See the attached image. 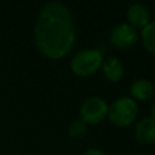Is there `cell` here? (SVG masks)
I'll list each match as a JSON object with an SVG mask.
<instances>
[{"mask_svg":"<svg viewBox=\"0 0 155 155\" xmlns=\"http://www.w3.org/2000/svg\"><path fill=\"white\" fill-rule=\"evenodd\" d=\"M103 54L96 48H85L75 53L70 61V70L81 78H87L98 71L103 63Z\"/></svg>","mask_w":155,"mask_h":155,"instance_id":"3957f363","label":"cell"},{"mask_svg":"<svg viewBox=\"0 0 155 155\" xmlns=\"http://www.w3.org/2000/svg\"><path fill=\"white\" fill-rule=\"evenodd\" d=\"M86 133V124L81 120H75L68 126V136L73 139H81Z\"/></svg>","mask_w":155,"mask_h":155,"instance_id":"8fae6325","label":"cell"},{"mask_svg":"<svg viewBox=\"0 0 155 155\" xmlns=\"http://www.w3.org/2000/svg\"><path fill=\"white\" fill-rule=\"evenodd\" d=\"M101 69L104 78L110 82H119L125 74V68L122 62L115 56H109L104 58Z\"/></svg>","mask_w":155,"mask_h":155,"instance_id":"ba28073f","label":"cell"},{"mask_svg":"<svg viewBox=\"0 0 155 155\" xmlns=\"http://www.w3.org/2000/svg\"><path fill=\"white\" fill-rule=\"evenodd\" d=\"M76 41V28L67 5L59 1L46 2L39 11L34 25V42L46 58L59 61L67 57Z\"/></svg>","mask_w":155,"mask_h":155,"instance_id":"6da1fadb","label":"cell"},{"mask_svg":"<svg viewBox=\"0 0 155 155\" xmlns=\"http://www.w3.org/2000/svg\"><path fill=\"white\" fill-rule=\"evenodd\" d=\"M150 116L153 119H155V103L151 105V111H150Z\"/></svg>","mask_w":155,"mask_h":155,"instance_id":"4fadbf2b","label":"cell"},{"mask_svg":"<svg viewBox=\"0 0 155 155\" xmlns=\"http://www.w3.org/2000/svg\"><path fill=\"white\" fill-rule=\"evenodd\" d=\"M130 93L133 101L145 102L154 94V85L148 79H137L130 86Z\"/></svg>","mask_w":155,"mask_h":155,"instance_id":"9c48e42d","label":"cell"},{"mask_svg":"<svg viewBox=\"0 0 155 155\" xmlns=\"http://www.w3.org/2000/svg\"><path fill=\"white\" fill-rule=\"evenodd\" d=\"M134 138L139 144H153L155 142V119L151 116L142 117L134 127Z\"/></svg>","mask_w":155,"mask_h":155,"instance_id":"52a82bcc","label":"cell"},{"mask_svg":"<svg viewBox=\"0 0 155 155\" xmlns=\"http://www.w3.org/2000/svg\"><path fill=\"white\" fill-rule=\"evenodd\" d=\"M150 11L149 8L143 5V4H132L128 6L127 11H126V18H127V23L130 25H132L136 29H143L144 27H147L151 21H150Z\"/></svg>","mask_w":155,"mask_h":155,"instance_id":"8992f818","label":"cell"},{"mask_svg":"<svg viewBox=\"0 0 155 155\" xmlns=\"http://www.w3.org/2000/svg\"><path fill=\"white\" fill-rule=\"evenodd\" d=\"M140 41L143 47L153 56H155V21H151L140 30Z\"/></svg>","mask_w":155,"mask_h":155,"instance_id":"30bf717a","label":"cell"},{"mask_svg":"<svg viewBox=\"0 0 155 155\" xmlns=\"http://www.w3.org/2000/svg\"><path fill=\"white\" fill-rule=\"evenodd\" d=\"M138 115L137 102L131 97L116 98L108 109V120L116 127H127L134 122Z\"/></svg>","mask_w":155,"mask_h":155,"instance_id":"7a4b0ae2","label":"cell"},{"mask_svg":"<svg viewBox=\"0 0 155 155\" xmlns=\"http://www.w3.org/2000/svg\"><path fill=\"white\" fill-rule=\"evenodd\" d=\"M82 155H105L101 149H97V148H91V149H87Z\"/></svg>","mask_w":155,"mask_h":155,"instance_id":"7c38bea8","label":"cell"},{"mask_svg":"<svg viewBox=\"0 0 155 155\" xmlns=\"http://www.w3.org/2000/svg\"><path fill=\"white\" fill-rule=\"evenodd\" d=\"M108 103L98 97L92 96L86 98L80 107V120L86 125H98L108 116Z\"/></svg>","mask_w":155,"mask_h":155,"instance_id":"277c9868","label":"cell"},{"mask_svg":"<svg viewBox=\"0 0 155 155\" xmlns=\"http://www.w3.org/2000/svg\"><path fill=\"white\" fill-rule=\"evenodd\" d=\"M139 39L138 30L128 23L116 24L109 33V42L119 50H128L136 45Z\"/></svg>","mask_w":155,"mask_h":155,"instance_id":"5b68a950","label":"cell"}]
</instances>
